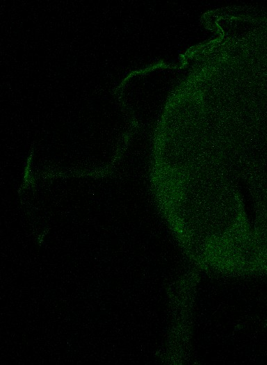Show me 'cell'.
<instances>
[{"instance_id":"2","label":"cell","mask_w":267,"mask_h":365,"mask_svg":"<svg viewBox=\"0 0 267 365\" xmlns=\"http://www.w3.org/2000/svg\"><path fill=\"white\" fill-rule=\"evenodd\" d=\"M199 268L187 272L172 284V325L170 333L172 361H184L190 352L191 323Z\"/></svg>"},{"instance_id":"1","label":"cell","mask_w":267,"mask_h":365,"mask_svg":"<svg viewBox=\"0 0 267 365\" xmlns=\"http://www.w3.org/2000/svg\"><path fill=\"white\" fill-rule=\"evenodd\" d=\"M236 178L227 163L208 159L185 183L166 220L195 266L228 275L254 267V241Z\"/></svg>"}]
</instances>
